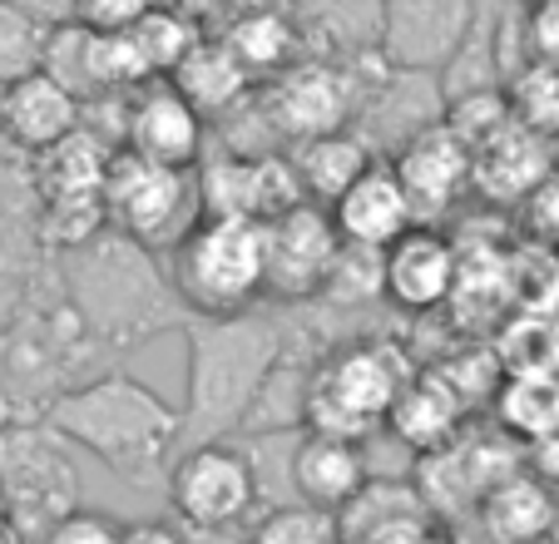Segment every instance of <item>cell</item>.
<instances>
[{
  "label": "cell",
  "mask_w": 559,
  "mask_h": 544,
  "mask_svg": "<svg viewBox=\"0 0 559 544\" xmlns=\"http://www.w3.org/2000/svg\"><path fill=\"white\" fill-rule=\"evenodd\" d=\"M545 544H559V495H555V515H549V534H545Z\"/></svg>",
  "instance_id": "obj_43"
},
{
  "label": "cell",
  "mask_w": 559,
  "mask_h": 544,
  "mask_svg": "<svg viewBox=\"0 0 559 544\" xmlns=\"http://www.w3.org/2000/svg\"><path fill=\"white\" fill-rule=\"evenodd\" d=\"M549 168H555V178H559V139H549Z\"/></svg>",
  "instance_id": "obj_44"
},
{
  "label": "cell",
  "mask_w": 559,
  "mask_h": 544,
  "mask_svg": "<svg viewBox=\"0 0 559 544\" xmlns=\"http://www.w3.org/2000/svg\"><path fill=\"white\" fill-rule=\"evenodd\" d=\"M189 346V391L179 406V446L228 440L243 430L253 401L263 397L273 367L287 352V327L273 312L238 317H183Z\"/></svg>",
  "instance_id": "obj_1"
},
{
  "label": "cell",
  "mask_w": 559,
  "mask_h": 544,
  "mask_svg": "<svg viewBox=\"0 0 559 544\" xmlns=\"http://www.w3.org/2000/svg\"><path fill=\"white\" fill-rule=\"evenodd\" d=\"M0 530H11V515H5V500H0Z\"/></svg>",
  "instance_id": "obj_47"
},
{
  "label": "cell",
  "mask_w": 559,
  "mask_h": 544,
  "mask_svg": "<svg viewBox=\"0 0 559 544\" xmlns=\"http://www.w3.org/2000/svg\"><path fill=\"white\" fill-rule=\"evenodd\" d=\"M322 303H332V307L381 303V252L342 243L337 258H332L328 283H322Z\"/></svg>",
  "instance_id": "obj_34"
},
{
  "label": "cell",
  "mask_w": 559,
  "mask_h": 544,
  "mask_svg": "<svg viewBox=\"0 0 559 544\" xmlns=\"http://www.w3.org/2000/svg\"><path fill=\"white\" fill-rule=\"evenodd\" d=\"M248 74H283L293 60H302V35H297L293 15L277 5H248L228 35H218Z\"/></svg>",
  "instance_id": "obj_27"
},
{
  "label": "cell",
  "mask_w": 559,
  "mask_h": 544,
  "mask_svg": "<svg viewBox=\"0 0 559 544\" xmlns=\"http://www.w3.org/2000/svg\"><path fill=\"white\" fill-rule=\"evenodd\" d=\"M328 213H332V223H337L342 243L377 248V252L391 248L406 228H416L412 199H406V189H402V178H396V168H391V158H371Z\"/></svg>",
  "instance_id": "obj_17"
},
{
  "label": "cell",
  "mask_w": 559,
  "mask_h": 544,
  "mask_svg": "<svg viewBox=\"0 0 559 544\" xmlns=\"http://www.w3.org/2000/svg\"><path fill=\"white\" fill-rule=\"evenodd\" d=\"M258 495V465L248 446L233 440H203L183 446L169 465V505L183 530H218V524H248Z\"/></svg>",
  "instance_id": "obj_10"
},
{
  "label": "cell",
  "mask_w": 559,
  "mask_h": 544,
  "mask_svg": "<svg viewBox=\"0 0 559 544\" xmlns=\"http://www.w3.org/2000/svg\"><path fill=\"white\" fill-rule=\"evenodd\" d=\"M342 233L322 203H297L263 223V297L302 307L322 297Z\"/></svg>",
  "instance_id": "obj_11"
},
{
  "label": "cell",
  "mask_w": 559,
  "mask_h": 544,
  "mask_svg": "<svg viewBox=\"0 0 559 544\" xmlns=\"http://www.w3.org/2000/svg\"><path fill=\"white\" fill-rule=\"evenodd\" d=\"M0 544H21V534H15V530H0Z\"/></svg>",
  "instance_id": "obj_46"
},
{
  "label": "cell",
  "mask_w": 559,
  "mask_h": 544,
  "mask_svg": "<svg viewBox=\"0 0 559 544\" xmlns=\"http://www.w3.org/2000/svg\"><path fill=\"white\" fill-rule=\"evenodd\" d=\"M248 544H342V524L332 510L317 505H273L263 520L248 530Z\"/></svg>",
  "instance_id": "obj_33"
},
{
  "label": "cell",
  "mask_w": 559,
  "mask_h": 544,
  "mask_svg": "<svg viewBox=\"0 0 559 544\" xmlns=\"http://www.w3.org/2000/svg\"><path fill=\"white\" fill-rule=\"evenodd\" d=\"M525 50H530V60L559 64V0H535V5H530Z\"/></svg>",
  "instance_id": "obj_37"
},
{
  "label": "cell",
  "mask_w": 559,
  "mask_h": 544,
  "mask_svg": "<svg viewBox=\"0 0 559 544\" xmlns=\"http://www.w3.org/2000/svg\"><path fill=\"white\" fill-rule=\"evenodd\" d=\"M525 218L535 233H545V238H559V178L549 174L545 184H539L535 193L525 199Z\"/></svg>",
  "instance_id": "obj_38"
},
{
  "label": "cell",
  "mask_w": 559,
  "mask_h": 544,
  "mask_svg": "<svg viewBox=\"0 0 559 544\" xmlns=\"http://www.w3.org/2000/svg\"><path fill=\"white\" fill-rule=\"evenodd\" d=\"M45 45H50V25L15 11L11 0H0V90L25 74H40Z\"/></svg>",
  "instance_id": "obj_32"
},
{
  "label": "cell",
  "mask_w": 559,
  "mask_h": 544,
  "mask_svg": "<svg viewBox=\"0 0 559 544\" xmlns=\"http://www.w3.org/2000/svg\"><path fill=\"white\" fill-rule=\"evenodd\" d=\"M174 297L189 317H238L263 303V223L193 218L174 243Z\"/></svg>",
  "instance_id": "obj_5"
},
{
  "label": "cell",
  "mask_w": 559,
  "mask_h": 544,
  "mask_svg": "<svg viewBox=\"0 0 559 544\" xmlns=\"http://www.w3.org/2000/svg\"><path fill=\"white\" fill-rule=\"evenodd\" d=\"M555 174L549 168V139L530 134V129L510 125L506 134H496L486 149L471 154V189L486 203H525L530 193Z\"/></svg>",
  "instance_id": "obj_20"
},
{
  "label": "cell",
  "mask_w": 559,
  "mask_h": 544,
  "mask_svg": "<svg viewBox=\"0 0 559 544\" xmlns=\"http://www.w3.org/2000/svg\"><path fill=\"white\" fill-rule=\"evenodd\" d=\"M496 426H500V436L525 440V446L555 436L559 430V371H549V367L510 371L496 387Z\"/></svg>",
  "instance_id": "obj_26"
},
{
  "label": "cell",
  "mask_w": 559,
  "mask_h": 544,
  "mask_svg": "<svg viewBox=\"0 0 559 544\" xmlns=\"http://www.w3.org/2000/svg\"><path fill=\"white\" fill-rule=\"evenodd\" d=\"M0 500L15 534H45L80 510L74 446L50 421H0Z\"/></svg>",
  "instance_id": "obj_6"
},
{
  "label": "cell",
  "mask_w": 559,
  "mask_h": 544,
  "mask_svg": "<svg viewBox=\"0 0 559 544\" xmlns=\"http://www.w3.org/2000/svg\"><path fill=\"white\" fill-rule=\"evenodd\" d=\"M500 90H506V105L520 129L539 139H559V64L530 60Z\"/></svg>",
  "instance_id": "obj_29"
},
{
  "label": "cell",
  "mask_w": 559,
  "mask_h": 544,
  "mask_svg": "<svg viewBox=\"0 0 559 544\" xmlns=\"http://www.w3.org/2000/svg\"><path fill=\"white\" fill-rule=\"evenodd\" d=\"M15 11H25V15H35L40 25H70L74 15H80V0H11Z\"/></svg>",
  "instance_id": "obj_41"
},
{
  "label": "cell",
  "mask_w": 559,
  "mask_h": 544,
  "mask_svg": "<svg viewBox=\"0 0 559 544\" xmlns=\"http://www.w3.org/2000/svg\"><path fill=\"white\" fill-rule=\"evenodd\" d=\"M119 544H183V524L169 520H139L119 530Z\"/></svg>",
  "instance_id": "obj_39"
},
{
  "label": "cell",
  "mask_w": 559,
  "mask_h": 544,
  "mask_svg": "<svg viewBox=\"0 0 559 544\" xmlns=\"http://www.w3.org/2000/svg\"><path fill=\"white\" fill-rule=\"evenodd\" d=\"M445 115V95L441 80L426 70H386L381 84L367 95L361 105V129L357 134L371 144V154H396L412 134L441 125Z\"/></svg>",
  "instance_id": "obj_16"
},
{
  "label": "cell",
  "mask_w": 559,
  "mask_h": 544,
  "mask_svg": "<svg viewBox=\"0 0 559 544\" xmlns=\"http://www.w3.org/2000/svg\"><path fill=\"white\" fill-rule=\"evenodd\" d=\"M461 287V252L431 223H416L381 248V297L402 312H436Z\"/></svg>",
  "instance_id": "obj_13"
},
{
  "label": "cell",
  "mask_w": 559,
  "mask_h": 544,
  "mask_svg": "<svg viewBox=\"0 0 559 544\" xmlns=\"http://www.w3.org/2000/svg\"><path fill=\"white\" fill-rule=\"evenodd\" d=\"M530 475H535V481H545L549 490L559 495V430L530 446Z\"/></svg>",
  "instance_id": "obj_40"
},
{
  "label": "cell",
  "mask_w": 559,
  "mask_h": 544,
  "mask_svg": "<svg viewBox=\"0 0 559 544\" xmlns=\"http://www.w3.org/2000/svg\"><path fill=\"white\" fill-rule=\"evenodd\" d=\"M287 158H293V174H297V184H302V199L332 209V203L347 193L352 178L381 154H371V144L357 129H337V134H317V139L293 144Z\"/></svg>",
  "instance_id": "obj_23"
},
{
  "label": "cell",
  "mask_w": 559,
  "mask_h": 544,
  "mask_svg": "<svg viewBox=\"0 0 559 544\" xmlns=\"http://www.w3.org/2000/svg\"><path fill=\"white\" fill-rule=\"evenodd\" d=\"M129 35H134V50H139V60H144L148 80L174 74L183 55L203 40L199 21H193L189 11H179V5H154V11H148L139 25H129Z\"/></svg>",
  "instance_id": "obj_28"
},
{
  "label": "cell",
  "mask_w": 559,
  "mask_h": 544,
  "mask_svg": "<svg viewBox=\"0 0 559 544\" xmlns=\"http://www.w3.org/2000/svg\"><path fill=\"white\" fill-rule=\"evenodd\" d=\"M40 70L50 74L60 90H70L74 99H90L95 95V31L80 25V21L55 25Z\"/></svg>",
  "instance_id": "obj_30"
},
{
  "label": "cell",
  "mask_w": 559,
  "mask_h": 544,
  "mask_svg": "<svg viewBox=\"0 0 559 544\" xmlns=\"http://www.w3.org/2000/svg\"><path fill=\"white\" fill-rule=\"evenodd\" d=\"M475 515H480V530L496 544H545L555 490L545 481H535L530 471H510L506 481H496L480 495Z\"/></svg>",
  "instance_id": "obj_22"
},
{
  "label": "cell",
  "mask_w": 559,
  "mask_h": 544,
  "mask_svg": "<svg viewBox=\"0 0 559 544\" xmlns=\"http://www.w3.org/2000/svg\"><path fill=\"white\" fill-rule=\"evenodd\" d=\"M287 481H293L297 500L317 505V510L342 515L371 481L367 450L361 440H342V436H317V430H302L287 456Z\"/></svg>",
  "instance_id": "obj_18"
},
{
  "label": "cell",
  "mask_w": 559,
  "mask_h": 544,
  "mask_svg": "<svg viewBox=\"0 0 559 544\" xmlns=\"http://www.w3.org/2000/svg\"><path fill=\"white\" fill-rule=\"evenodd\" d=\"M183 544H248V524H218V530H183Z\"/></svg>",
  "instance_id": "obj_42"
},
{
  "label": "cell",
  "mask_w": 559,
  "mask_h": 544,
  "mask_svg": "<svg viewBox=\"0 0 559 544\" xmlns=\"http://www.w3.org/2000/svg\"><path fill=\"white\" fill-rule=\"evenodd\" d=\"M461 421H465V401L455 397V387L441 371H416L386 411V430L402 446H412L416 456H431V450L451 446L461 436Z\"/></svg>",
  "instance_id": "obj_21"
},
{
  "label": "cell",
  "mask_w": 559,
  "mask_h": 544,
  "mask_svg": "<svg viewBox=\"0 0 559 544\" xmlns=\"http://www.w3.org/2000/svg\"><path fill=\"white\" fill-rule=\"evenodd\" d=\"M381 74H361V55H352V60L302 55L283 74H273V84L258 99H263V115L273 125V134L287 139V144H302V139L352 129V119L361 115V105L381 84Z\"/></svg>",
  "instance_id": "obj_8"
},
{
  "label": "cell",
  "mask_w": 559,
  "mask_h": 544,
  "mask_svg": "<svg viewBox=\"0 0 559 544\" xmlns=\"http://www.w3.org/2000/svg\"><path fill=\"white\" fill-rule=\"evenodd\" d=\"M297 35L322 40V60L371 55L381 40V0H293Z\"/></svg>",
  "instance_id": "obj_25"
},
{
  "label": "cell",
  "mask_w": 559,
  "mask_h": 544,
  "mask_svg": "<svg viewBox=\"0 0 559 544\" xmlns=\"http://www.w3.org/2000/svg\"><path fill=\"white\" fill-rule=\"evenodd\" d=\"M396 178H402L406 199H412L416 223H436L441 213L455 209L465 189H471V154L445 125H431L412 134L396 154H386Z\"/></svg>",
  "instance_id": "obj_15"
},
{
  "label": "cell",
  "mask_w": 559,
  "mask_h": 544,
  "mask_svg": "<svg viewBox=\"0 0 559 544\" xmlns=\"http://www.w3.org/2000/svg\"><path fill=\"white\" fill-rule=\"evenodd\" d=\"M189 174L193 168H169L115 149L105 168V223L148 252L174 248L199 218V189Z\"/></svg>",
  "instance_id": "obj_9"
},
{
  "label": "cell",
  "mask_w": 559,
  "mask_h": 544,
  "mask_svg": "<svg viewBox=\"0 0 559 544\" xmlns=\"http://www.w3.org/2000/svg\"><path fill=\"white\" fill-rule=\"evenodd\" d=\"M40 421H50L74 450L95 456L129 485H154L179 450V406L124 371H105L60 391Z\"/></svg>",
  "instance_id": "obj_2"
},
{
  "label": "cell",
  "mask_w": 559,
  "mask_h": 544,
  "mask_svg": "<svg viewBox=\"0 0 559 544\" xmlns=\"http://www.w3.org/2000/svg\"><path fill=\"white\" fill-rule=\"evenodd\" d=\"M115 149L95 134L74 129L55 149L35 154L31 199H35V238L50 252H70L105 233V168Z\"/></svg>",
  "instance_id": "obj_7"
},
{
  "label": "cell",
  "mask_w": 559,
  "mask_h": 544,
  "mask_svg": "<svg viewBox=\"0 0 559 544\" xmlns=\"http://www.w3.org/2000/svg\"><path fill=\"white\" fill-rule=\"evenodd\" d=\"M169 84L199 109L203 119H223L233 105H243L253 95V74L238 64V55L223 40H199L169 74Z\"/></svg>",
  "instance_id": "obj_24"
},
{
  "label": "cell",
  "mask_w": 559,
  "mask_h": 544,
  "mask_svg": "<svg viewBox=\"0 0 559 544\" xmlns=\"http://www.w3.org/2000/svg\"><path fill=\"white\" fill-rule=\"evenodd\" d=\"M441 125L461 139L465 154H475V149H486L496 134H506V129L515 125V115H510V105H506V90H475V95L445 99Z\"/></svg>",
  "instance_id": "obj_31"
},
{
  "label": "cell",
  "mask_w": 559,
  "mask_h": 544,
  "mask_svg": "<svg viewBox=\"0 0 559 544\" xmlns=\"http://www.w3.org/2000/svg\"><path fill=\"white\" fill-rule=\"evenodd\" d=\"M80 129V99L50 80V74H25V80L0 90V134L21 154H45L60 139Z\"/></svg>",
  "instance_id": "obj_19"
},
{
  "label": "cell",
  "mask_w": 559,
  "mask_h": 544,
  "mask_svg": "<svg viewBox=\"0 0 559 544\" xmlns=\"http://www.w3.org/2000/svg\"><path fill=\"white\" fill-rule=\"evenodd\" d=\"M119 530H124V524H115L105 510H85V505H80V510H70L64 520H55L40 540L45 544H119Z\"/></svg>",
  "instance_id": "obj_35"
},
{
  "label": "cell",
  "mask_w": 559,
  "mask_h": 544,
  "mask_svg": "<svg viewBox=\"0 0 559 544\" xmlns=\"http://www.w3.org/2000/svg\"><path fill=\"white\" fill-rule=\"evenodd\" d=\"M158 0H80V15L74 21L90 25V31H129L139 25Z\"/></svg>",
  "instance_id": "obj_36"
},
{
  "label": "cell",
  "mask_w": 559,
  "mask_h": 544,
  "mask_svg": "<svg viewBox=\"0 0 559 544\" xmlns=\"http://www.w3.org/2000/svg\"><path fill=\"white\" fill-rule=\"evenodd\" d=\"M421 544H461V540H451V534H436V530H431Z\"/></svg>",
  "instance_id": "obj_45"
},
{
  "label": "cell",
  "mask_w": 559,
  "mask_h": 544,
  "mask_svg": "<svg viewBox=\"0 0 559 544\" xmlns=\"http://www.w3.org/2000/svg\"><path fill=\"white\" fill-rule=\"evenodd\" d=\"M416 377L412 356L396 342H347L337 352L317 356L307 377L302 430L317 436L361 440L377 426H386L391 401Z\"/></svg>",
  "instance_id": "obj_4"
},
{
  "label": "cell",
  "mask_w": 559,
  "mask_h": 544,
  "mask_svg": "<svg viewBox=\"0 0 559 544\" xmlns=\"http://www.w3.org/2000/svg\"><path fill=\"white\" fill-rule=\"evenodd\" d=\"M55 258H60L64 297L80 312L85 332L99 342V352H124V346H139L144 336L183 322L174 317L183 307L174 297V283L158 272L154 252L129 243L124 233L105 228Z\"/></svg>",
  "instance_id": "obj_3"
},
{
  "label": "cell",
  "mask_w": 559,
  "mask_h": 544,
  "mask_svg": "<svg viewBox=\"0 0 559 544\" xmlns=\"http://www.w3.org/2000/svg\"><path fill=\"white\" fill-rule=\"evenodd\" d=\"M480 21L475 0H381V60L391 70L441 74Z\"/></svg>",
  "instance_id": "obj_12"
},
{
  "label": "cell",
  "mask_w": 559,
  "mask_h": 544,
  "mask_svg": "<svg viewBox=\"0 0 559 544\" xmlns=\"http://www.w3.org/2000/svg\"><path fill=\"white\" fill-rule=\"evenodd\" d=\"M124 149L139 158H154V164H169V168H199L203 164V115L169 80H144L139 90H129Z\"/></svg>",
  "instance_id": "obj_14"
}]
</instances>
